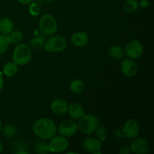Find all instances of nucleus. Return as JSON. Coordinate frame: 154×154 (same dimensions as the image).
I'll return each mask as SVG.
<instances>
[{
  "instance_id": "7",
  "label": "nucleus",
  "mask_w": 154,
  "mask_h": 154,
  "mask_svg": "<svg viewBox=\"0 0 154 154\" xmlns=\"http://www.w3.org/2000/svg\"><path fill=\"white\" fill-rule=\"evenodd\" d=\"M49 148L51 152L54 153H60L63 152L69 147V141L63 135H54L53 138H51L49 141Z\"/></svg>"
},
{
  "instance_id": "17",
  "label": "nucleus",
  "mask_w": 154,
  "mask_h": 154,
  "mask_svg": "<svg viewBox=\"0 0 154 154\" xmlns=\"http://www.w3.org/2000/svg\"><path fill=\"white\" fill-rule=\"evenodd\" d=\"M70 90L75 94H81L85 90V84L82 80L75 79L70 83Z\"/></svg>"
},
{
  "instance_id": "18",
  "label": "nucleus",
  "mask_w": 154,
  "mask_h": 154,
  "mask_svg": "<svg viewBox=\"0 0 154 154\" xmlns=\"http://www.w3.org/2000/svg\"><path fill=\"white\" fill-rule=\"evenodd\" d=\"M17 71V65L14 62H8L3 67V73L7 77L14 76L16 75Z\"/></svg>"
},
{
  "instance_id": "22",
  "label": "nucleus",
  "mask_w": 154,
  "mask_h": 154,
  "mask_svg": "<svg viewBox=\"0 0 154 154\" xmlns=\"http://www.w3.org/2000/svg\"><path fill=\"white\" fill-rule=\"evenodd\" d=\"M138 2L136 0H126L123 5V8L126 12L132 13L138 9Z\"/></svg>"
},
{
  "instance_id": "5",
  "label": "nucleus",
  "mask_w": 154,
  "mask_h": 154,
  "mask_svg": "<svg viewBox=\"0 0 154 154\" xmlns=\"http://www.w3.org/2000/svg\"><path fill=\"white\" fill-rule=\"evenodd\" d=\"M66 45L64 38L60 35H53L45 42L44 48L48 52L60 53L66 49Z\"/></svg>"
},
{
  "instance_id": "29",
  "label": "nucleus",
  "mask_w": 154,
  "mask_h": 154,
  "mask_svg": "<svg viewBox=\"0 0 154 154\" xmlns=\"http://www.w3.org/2000/svg\"><path fill=\"white\" fill-rule=\"evenodd\" d=\"M149 5V2L147 0H141L140 3H138V6L141 7V8H147Z\"/></svg>"
},
{
  "instance_id": "6",
  "label": "nucleus",
  "mask_w": 154,
  "mask_h": 154,
  "mask_svg": "<svg viewBox=\"0 0 154 154\" xmlns=\"http://www.w3.org/2000/svg\"><path fill=\"white\" fill-rule=\"evenodd\" d=\"M144 48L139 41L132 40L130 41L125 48V52L126 55L132 60H137L140 58L143 54Z\"/></svg>"
},
{
  "instance_id": "33",
  "label": "nucleus",
  "mask_w": 154,
  "mask_h": 154,
  "mask_svg": "<svg viewBox=\"0 0 154 154\" xmlns=\"http://www.w3.org/2000/svg\"><path fill=\"white\" fill-rule=\"evenodd\" d=\"M3 150H4V145H3V143L0 140V153L3 151Z\"/></svg>"
},
{
  "instance_id": "23",
  "label": "nucleus",
  "mask_w": 154,
  "mask_h": 154,
  "mask_svg": "<svg viewBox=\"0 0 154 154\" xmlns=\"http://www.w3.org/2000/svg\"><path fill=\"white\" fill-rule=\"evenodd\" d=\"M10 39V42L13 44H18L22 41L23 38V35L22 32L19 31V30H12L10 32V34L8 35Z\"/></svg>"
},
{
  "instance_id": "34",
  "label": "nucleus",
  "mask_w": 154,
  "mask_h": 154,
  "mask_svg": "<svg viewBox=\"0 0 154 154\" xmlns=\"http://www.w3.org/2000/svg\"><path fill=\"white\" fill-rule=\"evenodd\" d=\"M16 153H25V154H26L27 152L26 151H23V150H18V151L16 152Z\"/></svg>"
},
{
  "instance_id": "20",
  "label": "nucleus",
  "mask_w": 154,
  "mask_h": 154,
  "mask_svg": "<svg viewBox=\"0 0 154 154\" xmlns=\"http://www.w3.org/2000/svg\"><path fill=\"white\" fill-rule=\"evenodd\" d=\"M45 44V39L43 36L37 35L35 36L30 41V45L33 49H41L44 48Z\"/></svg>"
},
{
  "instance_id": "28",
  "label": "nucleus",
  "mask_w": 154,
  "mask_h": 154,
  "mask_svg": "<svg viewBox=\"0 0 154 154\" xmlns=\"http://www.w3.org/2000/svg\"><path fill=\"white\" fill-rule=\"evenodd\" d=\"M114 136H115L116 138H121L124 136L123 135V132L122 129H117L114 132Z\"/></svg>"
},
{
  "instance_id": "36",
  "label": "nucleus",
  "mask_w": 154,
  "mask_h": 154,
  "mask_svg": "<svg viewBox=\"0 0 154 154\" xmlns=\"http://www.w3.org/2000/svg\"><path fill=\"white\" fill-rule=\"evenodd\" d=\"M1 130H2V122L1 120H0V132H1Z\"/></svg>"
},
{
  "instance_id": "13",
  "label": "nucleus",
  "mask_w": 154,
  "mask_h": 154,
  "mask_svg": "<svg viewBox=\"0 0 154 154\" xmlns=\"http://www.w3.org/2000/svg\"><path fill=\"white\" fill-rule=\"evenodd\" d=\"M51 108L54 114L57 115H63L68 112L69 105L64 99H57L52 102Z\"/></svg>"
},
{
  "instance_id": "24",
  "label": "nucleus",
  "mask_w": 154,
  "mask_h": 154,
  "mask_svg": "<svg viewBox=\"0 0 154 154\" xmlns=\"http://www.w3.org/2000/svg\"><path fill=\"white\" fill-rule=\"evenodd\" d=\"M9 44H10V39L8 35H0V54H4L7 51Z\"/></svg>"
},
{
  "instance_id": "1",
  "label": "nucleus",
  "mask_w": 154,
  "mask_h": 154,
  "mask_svg": "<svg viewBox=\"0 0 154 154\" xmlns=\"http://www.w3.org/2000/svg\"><path fill=\"white\" fill-rule=\"evenodd\" d=\"M33 132L36 136L42 139H51L57 133V126L51 119L39 118L34 123L32 126Z\"/></svg>"
},
{
  "instance_id": "16",
  "label": "nucleus",
  "mask_w": 154,
  "mask_h": 154,
  "mask_svg": "<svg viewBox=\"0 0 154 154\" xmlns=\"http://www.w3.org/2000/svg\"><path fill=\"white\" fill-rule=\"evenodd\" d=\"M14 23L11 19L3 17L0 20V32L2 35H8L13 30Z\"/></svg>"
},
{
  "instance_id": "32",
  "label": "nucleus",
  "mask_w": 154,
  "mask_h": 154,
  "mask_svg": "<svg viewBox=\"0 0 154 154\" xmlns=\"http://www.w3.org/2000/svg\"><path fill=\"white\" fill-rule=\"evenodd\" d=\"M3 86H4V80H3L2 75L0 72V90L3 88Z\"/></svg>"
},
{
  "instance_id": "4",
  "label": "nucleus",
  "mask_w": 154,
  "mask_h": 154,
  "mask_svg": "<svg viewBox=\"0 0 154 154\" xmlns=\"http://www.w3.org/2000/svg\"><path fill=\"white\" fill-rule=\"evenodd\" d=\"M32 51L29 47L26 44H21L15 48L13 52V62L17 66H24L31 60Z\"/></svg>"
},
{
  "instance_id": "35",
  "label": "nucleus",
  "mask_w": 154,
  "mask_h": 154,
  "mask_svg": "<svg viewBox=\"0 0 154 154\" xmlns=\"http://www.w3.org/2000/svg\"><path fill=\"white\" fill-rule=\"evenodd\" d=\"M44 1L48 2H54V1H55V0H44Z\"/></svg>"
},
{
  "instance_id": "31",
  "label": "nucleus",
  "mask_w": 154,
  "mask_h": 154,
  "mask_svg": "<svg viewBox=\"0 0 154 154\" xmlns=\"http://www.w3.org/2000/svg\"><path fill=\"white\" fill-rule=\"evenodd\" d=\"M20 3L23 5H26V4H29V3L33 2L35 0H17Z\"/></svg>"
},
{
  "instance_id": "14",
  "label": "nucleus",
  "mask_w": 154,
  "mask_h": 154,
  "mask_svg": "<svg viewBox=\"0 0 154 154\" xmlns=\"http://www.w3.org/2000/svg\"><path fill=\"white\" fill-rule=\"evenodd\" d=\"M89 38L88 35L84 32H77L72 35L71 38V42L72 45L78 48L85 47L88 44Z\"/></svg>"
},
{
  "instance_id": "30",
  "label": "nucleus",
  "mask_w": 154,
  "mask_h": 154,
  "mask_svg": "<svg viewBox=\"0 0 154 154\" xmlns=\"http://www.w3.org/2000/svg\"><path fill=\"white\" fill-rule=\"evenodd\" d=\"M130 152H131L130 148H129V147H122L121 150H120V153H122V154H128L130 153Z\"/></svg>"
},
{
  "instance_id": "3",
  "label": "nucleus",
  "mask_w": 154,
  "mask_h": 154,
  "mask_svg": "<svg viewBox=\"0 0 154 154\" xmlns=\"http://www.w3.org/2000/svg\"><path fill=\"white\" fill-rule=\"evenodd\" d=\"M58 24L54 16L45 14L39 20V30L44 36H51L57 31Z\"/></svg>"
},
{
  "instance_id": "8",
  "label": "nucleus",
  "mask_w": 154,
  "mask_h": 154,
  "mask_svg": "<svg viewBox=\"0 0 154 154\" xmlns=\"http://www.w3.org/2000/svg\"><path fill=\"white\" fill-rule=\"evenodd\" d=\"M59 132L64 137H71L78 130V123L72 120H66L62 122L58 128Z\"/></svg>"
},
{
  "instance_id": "12",
  "label": "nucleus",
  "mask_w": 154,
  "mask_h": 154,
  "mask_svg": "<svg viewBox=\"0 0 154 154\" xmlns=\"http://www.w3.org/2000/svg\"><path fill=\"white\" fill-rule=\"evenodd\" d=\"M83 147L89 153H97L101 150L102 142L98 138H87L83 141Z\"/></svg>"
},
{
  "instance_id": "15",
  "label": "nucleus",
  "mask_w": 154,
  "mask_h": 154,
  "mask_svg": "<svg viewBox=\"0 0 154 154\" xmlns=\"http://www.w3.org/2000/svg\"><path fill=\"white\" fill-rule=\"evenodd\" d=\"M69 114H70L71 117L73 119H79L81 117L85 114L84 111V108L81 106V105H80L79 103H72L70 106H69Z\"/></svg>"
},
{
  "instance_id": "9",
  "label": "nucleus",
  "mask_w": 154,
  "mask_h": 154,
  "mask_svg": "<svg viewBox=\"0 0 154 154\" xmlns=\"http://www.w3.org/2000/svg\"><path fill=\"white\" fill-rule=\"evenodd\" d=\"M122 130H123V135L126 138H129V139H134L139 134V125L135 120L129 119L125 123L123 129Z\"/></svg>"
},
{
  "instance_id": "10",
  "label": "nucleus",
  "mask_w": 154,
  "mask_h": 154,
  "mask_svg": "<svg viewBox=\"0 0 154 154\" xmlns=\"http://www.w3.org/2000/svg\"><path fill=\"white\" fill-rule=\"evenodd\" d=\"M130 150L134 153L146 154L149 152V144L142 138H135L130 144Z\"/></svg>"
},
{
  "instance_id": "11",
  "label": "nucleus",
  "mask_w": 154,
  "mask_h": 154,
  "mask_svg": "<svg viewBox=\"0 0 154 154\" xmlns=\"http://www.w3.org/2000/svg\"><path fill=\"white\" fill-rule=\"evenodd\" d=\"M122 73L128 78H132L137 74V65L132 59H125L121 63Z\"/></svg>"
},
{
  "instance_id": "27",
  "label": "nucleus",
  "mask_w": 154,
  "mask_h": 154,
  "mask_svg": "<svg viewBox=\"0 0 154 154\" xmlns=\"http://www.w3.org/2000/svg\"><path fill=\"white\" fill-rule=\"evenodd\" d=\"M41 8L40 6L37 4V3L32 2L31 5L29 6V12L31 14L32 16L37 17L38 16L39 14H40Z\"/></svg>"
},
{
  "instance_id": "19",
  "label": "nucleus",
  "mask_w": 154,
  "mask_h": 154,
  "mask_svg": "<svg viewBox=\"0 0 154 154\" xmlns=\"http://www.w3.org/2000/svg\"><path fill=\"white\" fill-rule=\"evenodd\" d=\"M108 52H109L110 56L114 60H120L124 56V51L123 48L118 45H112L110 47Z\"/></svg>"
},
{
  "instance_id": "25",
  "label": "nucleus",
  "mask_w": 154,
  "mask_h": 154,
  "mask_svg": "<svg viewBox=\"0 0 154 154\" xmlns=\"http://www.w3.org/2000/svg\"><path fill=\"white\" fill-rule=\"evenodd\" d=\"M96 132V136H97L98 139L102 142V141H105V139H106V135H107V131L106 129L104 126H102L100 125L97 127L96 130L95 131Z\"/></svg>"
},
{
  "instance_id": "21",
  "label": "nucleus",
  "mask_w": 154,
  "mask_h": 154,
  "mask_svg": "<svg viewBox=\"0 0 154 154\" xmlns=\"http://www.w3.org/2000/svg\"><path fill=\"white\" fill-rule=\"evenodd\" d=\"M36 152L40 154L48 153L51 152L49 148V144L45 141H38L35 144Z\"/></svg>"
},
{
  "instance_id": "26",
  "label": "nucleus",
  "mask_w": 154,
  "mask_h": 154,
  "mask_svg": "<svg viewBox=\"0 0 154 154\" xmlns=\"http://www.w3.org/2000/svg\"><path fill=\"white\" fill-rule=\"evenodd\" d=\"M4 134L6 137H13L17 134V128L14 125H6L4 128Z\"/></svg>"
},
{
  "instance_id": "2",
  "label": "nucleus",
  "mask_w": 154,
  "mask_h": 154,
  "mask_svg": "<svg viewBox=\"0 0 154 154\" xmlns=\"http://www.w3.org/2000/svg\"><path fill=\"white\" fill-rule=\"evenodd\" d=\"M79 119L80 120L78 123V130L85 135L93 133L99 125L98 118L93 114H88V115L84 114Z\"/></svg>"
}]
</instances>
